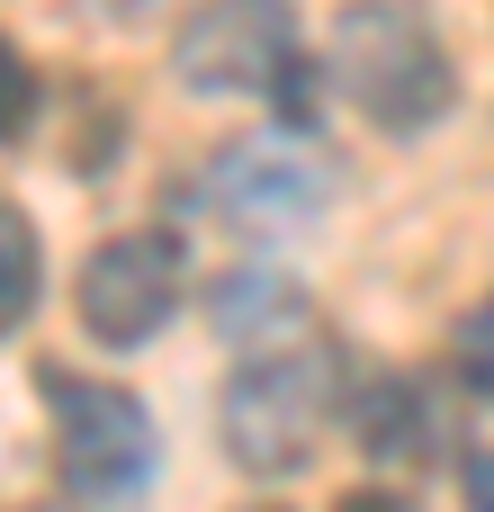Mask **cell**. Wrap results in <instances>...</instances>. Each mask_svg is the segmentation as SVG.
I'll list each match as a JSON object with an SVG mask.
<instances>
[{"label":"cell","mask_w":494,"mask_h":512,"mask_svg":"<svg viewBox=\"0 0 494 512\" xmlns=\"http://www.w3.org/2000/svg\"><path fill=\"white\" fill-rule=\"evenodd\" d=\"M459 486H468V512H494V450H477V459L459 468Z\"/></svg>","instance_id":"12"},{"label":"cell","mask_w":494,"mask_h":512,"mask_svg":"<svg viewBox=\"0 0 494 512\" xmlns=\"http://www.w3.org/2000/svg\"><path fill=\"white\" fill-rule=\"evenodd\" d=\"M333 81L387 135L432 126L450 108V90H459L450 81V45H441L423 0H351L342 27H333Z\"/></svg>","instance_id":"1"},{"label":"cell","mask_w":494,"mask_h":512,"mask_svg":"<svg viewBox=\"0 0 494 512\" xmlns=\"http://www.w3.org/2000/svg\"><path fill=\"white\" fill-rule=\"evenodd\" d=\"M459 387L494 405V297L468 315V324H459Z\"/></svg>","instance_id":"10"},{"label":"cell","mask_w":494,"mask_h":512,"mask_svg":"<svg viewBox=\"0 0 494 512\" xmlns=\"http://www.w3.org/2000/svg\"><path fill=\"white\" fill-rule=\"evenodd\" d=\"M441 441H450V414H441L414 378H396V387H378V396L360 405V450H369V459H405V468H423Z\"/></svg>","instance_id":"8"},{"label":"cell","mask_w":494,"mask_h":512,"mask_svg":"<svg viewBox=\"0 0 494 512\" xmlns=\"http://www.w3.org/2000/svg\"><path fill=\"white\" fill-rule=\"evenodd\" d=\"M225 450L234 468L252 477H297L324 441V414H333V360L324 342H288V351H252L234 378H225Z\"/></svg>","instance_id":"2"},{"label":"cell","mask_w":494,"mask_h":512,"mask_svg":"<svg viewBox=\"0 0 494 512\" xmlns=\"http://www.w3.org/2000/svg\"><path fill=\"white\" fill-rule=\"evenodd\" d=\"M171 63L189 90H279L297 72V18L288 0H207L189 9Z\"/></svg>","instance_id":"6"},{"label":"cell","mask_w":494,"mask_h":512,"mask_svg":"<svg viewBox=\"0 0 494 512\" xmlns=\"http://www.w3.org/2000/svg\"><path fill=\"white\" fill-rule=\"evenodd\" d=\"M333 512H414V504H405V495H387V486H351Z\"/></svg>","instance_id":"13"},{"label":"cell","mask_w":494,"mask_h":512,"mask_svg":"<svg viewBox=\"0 0 494 512\" xmlns=\"http://www.w3.org/2000/svg\"><path fill=\"white\" fill-rule=\"evenodd\" d=\"M207 315H216V333L243 360L252 351H288V342H315V315H306L297 279H279V270H225L216 297H207Z\"/></svg>","instance_id":"7"},{"label":"cell","mask_w":494,"mask_h":512,"mask_svg":"<svg viewBox=\"0 0 494 512\" xmlns=\"http://www.w3.org/2000/svg\"><path fill=\"white\" fill-rule=\"evenodd\" d=\"M207 207L234 225V234H297L333 207V171L288 144V135H252V144H225L216 171H207Z\"/></svg>","instance_id":"5"},{"label":"cell","mask_w":494,"mask_h":512,"mask_svg":"<svg viewBox=\"0 0 494 512\" xmlns=\"http://www.w3.org/2000/svg\"><path fill=\"white\" fill-rule=\"evenodd\" d=\"M45 405H54V468H63V495L81 504H126L144 477H153V414L108 387V378H72V369H45L36 378Z\"/></svg>","instance_id":"3"},{"label":"cell","mask_w":494,"mask_h":512,"mask_svg":"<svg viewBox=\"0 0 494 512\" xmlns=\"http://www.w3.org/2000/svg\"><path fill=\"white\" fill-rule=\"evenodd\" d=\"M27 306H36V225L18 207H0V324L18 333Z\"/></svg>","instance_id":"9"},{"label":"cell","mask_w":494,"mask_h":512,"mask_svg":"<svg viewBox=\"0 0 494 512\" xmlns=\"http://www.w3.org/2000/svg\"><path fill=\"white\" fill-rule=\"evenodd\" d=\"M81 333L108 342V351H135L171 324L180 306V234L162 225H135V234H108L90 261H81Z\"/></svg>","instance_id":"4"},{"label":"cell","mask_w":494,"mask_h":512,"mask_svg":"<svg viewBox=\"0 0 494 512\" xmlns=\"http://www.w3.org/2000/svg\"><path fill=\"white\" fill-rule=\"evenodd\" d=\"M27 99H36V72H27V63L9 54V144L27 135Z\"/></svg>","instance_id":"11"}]
</instances>
